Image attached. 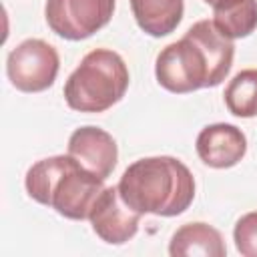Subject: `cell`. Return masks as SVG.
<instances>
[{
  "instance_id": "6da1fadb",
  "label": "cell",
  "mask_w": 257,
  "mask_h": 257,
  "mask_svg": "<svg viewBox=\"0 0 257 257\" xmlns=\"http://www.w3.org/2000/svg\"><path fill=\"white\" fill-rule=\"evenodd\" d=\"M235 46L213 20L195 22L181 40L165 46L155 62L157 82L175 94L219 86L233 66Z\"/></svg>"
},
{
  "instance_id": "7a4b0ae2",
  "label": "cell",
  "mask_w": 257,
  "mask_h": 257,
  "mask_svg": "<svg viewBox=\"0 0 257 257\" xmlns=\"http://www.w3.org/2000/svg\"><path fill=\"white\" fill-rule=\"evenodd\" d=\"M122 201L141 215L175 217L195 199V179L175 157H147L128 165L118 181Z\"/></svg>"
},
{
  "instance_id": "3957f363",
  "label": "cell",
  "mask_w": 257,
  "mask_h": 257,
  "mask_svg": "<svg viewBox=\"0 0 257 257\" xmlns=\"http://www.w3.org/2000/svg\"><path fill=\"white\" fill-rule=\"evenodd\" d=\"M24 187L36 203L66 219L84 221L104 191V179L84 169L70 155H54L28 169Z\"/></svg>"
},
{
  "instance_id": "277c9868",
  "label": "cell",
  "mask_w": 257,
  "mask_h": 257,
  "mask_svg": "<svg viewBox=\"0 0 257 257\" xmlns=\"http://www.w3.org/2000/svg\"><path fill=\"white\" fill-rule=\"evenodd\" d=\"M128 88V68L122 56L110 48H94L64 82V100L78 112H104L116 104Z\"/></svg>"
},
{
  "instance_id": "5b68a950",
  "label": "cell",
  "mask_w": 257,
  "mask_h": 257,
  "mask_svg": "<svg viewBox=\"0 0 257 257\" xmlns=\"http://www.w3.org/2000/svg\"><path fill=\"white\" fill-rule=\"evenodd\" d=\"M60 68L58 52L42 38H26L10 50L6 74L14 88L22 92H42L56 80Z\"/></svg>"
},
{
  "instance_id": "8992f818",
  "label": "cell",
  "mask_w": 257,
  "mask_h": 257,
  "mask_svg": "<svg viewBox=\"0 0 257 257\" xmlns=\"http://www.w3.org/2000/svg\"><path fill=\"white\" fill-rule=\"evenodd\" d=\"M116 0H46L48 28L66 40H84L106 26Z\"/></svg>"
},
{
  "instance_id": "52a82bcc",
  "label": "cell",
  "mask_w": 257,
  "mask_h": 257,
  "mask_svg": "<svg viewBox=\"0 0 257 257\" xmlns=\"http://www.w3.org/2000/svg\"><path fill=\"white\" fill-rule=\"evenodd\" d=\"M88 221L92 225V231L104 243L122 245L137 235L141 213L131 209L122 201L118 187H104L90 211Z\"/></svg>"
},
{
  "instance_id": "ba28073f",
  "label": "cell",
  "mask_w": 257,
  "mask_h": 257,
  "mask_svg": "<svg viewBox=\"0 0 257 257\" xmlns=\"http://www.w3.org/2000/svg\"><path fill=\"white\" fill-rule=\"evenodd\" d=\"M199 159L211 169L235 167L247 153L243 131L229 122H215L201 128L195 141Z\"/></svg>"
},
{
  "instance_id": "9c48e42d",
  "label": "cell",
  "mask_w": 257,
  "mask_h": 257,
  "mask_svg": "<svg viewBox=\"0 0 257 257\" xmlns=\"http://www.w3.org/2000/svg\"><path fill=\"white\" fill-rule=\"evenodd\" d=\"M68 155L96 177L108 179L118 161V147L104 128L80 126L68 139Z\"/></svg>"
},
{
  "instance_id": "30bf717a",
  "label": "cell",
  "mask_w": 257,
  "mask_h": 257,
  "mask_svg": "<svg viewBox=\"0 0 257 257\" xmlns=\"http://www.w3.org/2000/svg\"><path fill=\"white\" fill-rule=\"evenodd\" d=\"M169 253L173 257H225L227 247L223 235L209 223H185L179 227L171 241Z\"/></svg>"
},
{
  "instance_id": "8fae6325",
  "label": "cell",
  "mask_w": 257,
  "mask_h": 257,
  "mask_svg": "<svg viewBox=\"0 0 257 257\" xmlns=\"http://www.w3.org/2000/svg\"><path fill=\"white\" fill-rule=\"evenodd\" d=\"M133 16L143 32L161 38L171 34L183 20V0H131Z\"/></svg>"
},
{
  "instance_id": "7c38bea8",
  "label": "cell",
  "mask_w": 257,
  "mask_h": 257,
  "mask_svg": "<svg viewBox=\"0 0 257 257\" xmlns=\"http://www.w3.org/2000/svg\"><path fill=\"white\" fill-rule=\"evenodd\" d=\"M213 24L227 38H245L257 28V0H217Z\"/></svg>"
},
{
  "instance_id": "4fadbf2b",
  "label": "cell",
  "mask_w": 257,
  "mask_h": 257,
  "mask_svg": "<svg viewBox=\"0 0 257 257\" xmlns=\"http://www.w3.org/2000/svg\"><path fill=\"white\" fill-rule=\"evenodd\" d=\"M225 106L239 118L257 116V68H245L237 72L223 92Z\"/></svg>"
},
{
  "instance_id": "5bb4252c",
  "label": "cell",
  "mask_w": 257,
  "mask_h": 257,
  "mask_svg": "<svg viewBox=\"0 0 257 257\" xmlns=\"http://www.w3.org/2000/svg\"><path fill=\"white\" fill-rule=\"evenodd\" d=\"M233 241L243 257H257V211L245 213L235 223Z\"/></svg>"
},
{
  "instance_id": "9a60e30c",
  "label": "cell",
  "mask_w": 257,
  "mask_h": 257,
  "mask_svg": "<svg viewBox=\"0 0 257 257\" xmlns=\"http://www.w3.org/2000/svg\"><path fill=\"white\" fill-rule=\"evenodd\" d=\"M203 2H207V4H211V6H213V4L217 2V0H203Z\"/></svg>"
}]
</instances>
